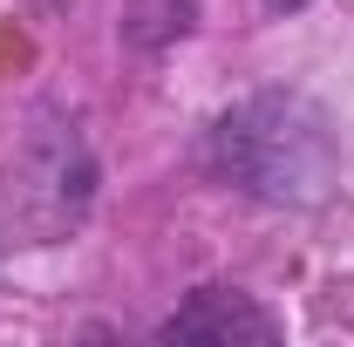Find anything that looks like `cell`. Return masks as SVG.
<instances>
[{
  "instance_id": "6da1fadb",
  "label": "cell",
  "mask_w": 354,
  "mask_h": 347,
  "mask_svg": "<svg viewBox=\"0 0 354 347\" xmlns=\"http://www.w3.org/2000/svg\"><path fill=\"white\" fill-rule=\"evenodd\" d=\"M212 164L232 191L307 212L334 191L341 177V143L327 130V116L293 88H259L245 102H232L212 123Z\"/></svg>"
},
{
  "instance_id": "7a4b0ae2",
  "label": "cell",
  "mask_w": 354,
  "mask_h": 347,
  "mask_svg": "<svg viewBox=\"0 0 354 347\" xmlns=\"http://www.w3.org/2000/svg\"><path fill=\"white\" fill-rule=\"evenodd\" d=\"M88 191H95V157H88L82 130L68 116H35L14 143V164H7L14 212L35 232H62L88 212Z\"/></svg>"
},
{
  "instance_id": "3957f363",
  "label": "cell",
  "mask_w": 354,
  "mask_h": 347,
  "mask_svg": "<svg viewBox=\"0 0 354 347\" xmlns=\"http://www.w3.org/2000/svg\"><path fill=\"white\" fill-rule=\"evenodd\" d=\"M157 334L164 341H218V347H232V341H279V320L266 306H252L245 293H232V286H198Z\"/></svg>"
},
{
  "instance_id": "277c9868",
  "label": "cell",
  "mask_w": 354,
  "mask_h": 347,
  "mask_svg": "<svg viewBox=\"0 0 354 347\" xmlns=\"http://www.w3.org/2000/svg\"><path fill=\"white\" fill-rule=\"evenodd\" d=\"M191 28V0H130L123 7V41L136 48H164Z\"/></svg>"
},
{
  "instance_id": "5b68a950",
  "label": "cell",
  "mask_w": 354,
  "mask_h": 347,
  "mask_svg": "<svg viewBox=\"0 0 354 347\" xmlns=\"http://www.w3.org/2000/svg\"><path fill=\"white\" fill-rule=\"evenodd\" d=\"M266 7H272V14H300L307 0H266Z\"/></svg>"
}]
</instances>
